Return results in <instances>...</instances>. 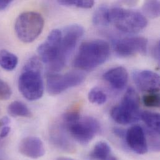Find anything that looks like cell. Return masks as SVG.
I'll use <instances>...</instances> for the list:
<instances>
[{
    "instance_id": "1",
    "label": "cell",
    "mask_w": 160,
    "mask_h": 160,
    "mask_svg": "<svg viewBox=\"0 0 160 160\" xmlns=\"http://www.w3.org/2000/svg\"><path fill=\"white\" fill-rule=\"evenodd\" d=\"M110 46L105 41L95 39L83 42L75 58V68L92 71L103 64L110 56Z\"/></svg>"
},
{
    "instance_id": "2",
    "label": "cell",
    "mask_w": 160,
    "mask_h": 160,
    "mask_svg": "<svg viewBox=\"0 0 160 160\" xmlns=\"http://www.w3.org/2000/svg\"><path fill=\"white\" fill-rule=\"evenodd\" d=\"M18 88L23 97L30 101L37 100L43 95L41 64L36 58H31L25 65L19 78Z\"/></svg>"
},
{
    "instance_id": "3",
    "label": "cell",
    "mask_w": 160,
    "mask_h": 160,
    "mask_svg": "<svg viewBox=\"0 0 160 160\" xmlns=\"http://www.w3.org/2000/svg\"><path fill=\"white\" fill-rule=\"evenodd\" d=\"M108 17L109 23L127 33H137L148 24L147 18L140 12L119 7L109 9Z\"/></svg>"
},
{
    "instance_id": "4",
    "label": "cell",
    "mask_w": 160,
    "mask_h": 160,
    "mask_svg": "<svg viewBox=\"0 0 160 160\" xmlns=\"http://www.w3.org/2000/svg\"><path fill=\"white\" fill-rule=\"evenodd\" d=\"M110 115L121 125L132 124L140 120V97L132 87L127 89L121 103L113 107Z\"/></svg>"
},
{
    "instance_id": "5",
    "label": "cell",
    "mask_w": 160,
    "mask_h": 160,
    "mask_svg": "<svg viewBox=\"0 0 160 160\" xmlns=\"http://www.w3.org/2000/svg\"><path fill=\"white\" fill-rule=\"evenodd\" d=\"M44 21L38 12L27 11L21 13L16 19L14 30L18 39L23 42L30 43L41 34Z\"/></svg>"
},
{
    "instance_id": "6",
    "label": "cell",
    "mask_w": 160,
    "mask_h": 160,
    "mask_svg": "<svg viewBox=\"0 0 160 160\" xmlns=\"http://www.w3.org/2000/svg\"><path fill=\"white\" fill-rule=\"evenodd\" d=\"M83 33V28L79 24L68 26L62 31L59 56L57 60L49 66L52 72H56L64 68Z\"/></svg>"
},
{
    "instance_id": "7",
    "label": "cell",
    "mask_w": 160,
    "mask_h": 160,
    "mask_svg": "<svg viewBox=\"0 0 160 160\" xmlns=\"http://www.w3.org/2000/svg\"><path fill=\"white\" fill-rule=\"evenodd\" d=\"M62 125L66 132L80 144H88L101 130L99 122L92 117H84L72 123Z\"/></svg>"
},
{
    "instance_id": "8",
    "label": "cell",
    "mask_w": 160,
    "mask_h": 160,
    "mask_svg": "<svg viewBox=\"0 0 160 160\" xmlns=\"http://www.w3.org/2000/svg\"><path fill=\"white\" fill-rule=\"evenodd\" d=\"M85 79L83 73L72 71L64 75L49 74L47 78V90L52 95L61 94L66 90L79 85Z\"/></svg>"
},
{
    "instance_id": "9",
    "label": "cell",
    "mask_w": 160,
    "mask_h": 160,
    "mask_svg": "<svg viewBox=\"0 0 160 160\" xmlns=\"http://www.w3.org/2000/svg\"><path fill=\"white\" fill-rule=\"evenodd\" d=\"M61 39L62 31L56 29L52 30L45 41L39 45L38 53L42 62L50 66L57 60L59 54Z\"/></svg>"
},
{
    "instance_id": "10",
    "label": "cell",
    "mask_w": 160,
    "mask_h": 160,
    "mask_svg": "<svg viewBox=\"0 0 160 160\" xmlns=\"http://www.w3.org/2000/svg\"><path fill=\"white\" fill-rule=\"evenodd\" d=\"M148 40L143 37H131L118 40L115 44L117 54L121 57H129L138 54H145Z\"/></svg>"
},
{
    "instance_id": "11",
    "label": "cell",
    "mask_w": 160,
    "mask_h": 160,
    "mask_svg": "<svg viewBox=\"0 0 160 160\" xmlns=\"http://www.w3.org/2000/svg\"><path fill=\"white\" fill-rule=\"evenodd\" d=\"M126 142L132 150L138 155L148 152V147L145 132L139 125H133L125 133Z\"/></svg>"
},
{
    "instance_id": "12",
    "label": "cell",
    "mask_w": 160,
    "mask_h": 160,
    "mask_svg": "<svg viewBox=\"0 0 160 160\" xmlns=\"http://www.w3.org/2000/svg\"><path fill=\"white\" fill-rule=\"evenodd\" d=\"M133 78L136 85L142 91L155 93L160 90V76L152 71H135Z\"/></svg>"
},
{
    "instance_id": "13",
    "label": "cell",
    "mask_w": 160,
    "mask_h": 160,
    "mask_svg": "<svg viewBox=\"0 0 160 160\" xmlns=\"http://www.w3.org/2000/svg\"><path fill=\"white\" fill-rule=\"evenodd\" d=\"M19 151L22 155L32 159H38L45 154L43 142L36 137H28L22 139L19 145Z\"/></svg>"
},
{
    "instance_id": "14",
    "label": "cell",
    "mask_w": 160,
    "mask_h": 160,
    "mask_svg": "<svg viewBox=\"0 0 160 160\" xmlns=\"http://www.w3.org/2000/svg\"><path fill=\"white\" fill-rule=\"evenodd\" d=\"M103 78L114 89L120 90L127 85L128 74L125 68L119 66L109 69L103 74Z\"/></svg>"
},
{
    "instance_id": "15",
    "label": "cell",
    "mask_w": 160,
    "mask_h": 160,
    "mask_svg": "<svg viewBox=\"0 0 160 160\" xmlns=\"http://www.w3.org/2000/svg\"><path fill=\"white\" fill-rule=\"evenodd\" d=\"M64 131L65 129L62 125L59 127H55L51 132V140L59 148L70 152L73 150V147Z\"/></svg>"
},
{
    "instance_id": "16",
    "label": "cell",
    "mask_w": 160,
    "mask_h": 160,
    "mask_svg": "<svg viewBox=\"0 0 160 160\" xmlns=\"http://www.w3.org/2000/svg\"><path fill=\"white\" fill-rule=\"evenodd\" d=\"M90 157L93 160H118L112 153L109 145L105 142H98L90 153Z\"/></svg>"
},
{
    "instance_id": "17",
    "label": "cell",
    "mask_w": 160,
    "mask_h": 160,
    "mask_svg": "<svg viewBox=\"0 0 160 160\" xmlns=\"http://www.w3.org/2000/svg\"><path fill=\"white\" fill-rule=\"evenodd\" d=\"M18 63V58L15 54L5 49L0 51V67L1 68L11 71L16 68Z\"/></svg>"
},
{
    "instance_id": "18",
    "label": "cell",
    "mask_w": 160,
    "mask_h": 160,
    "mask_svg": "<svg viewBox=\"0 0 160 160\" xmlns=\"http://www.w3.org/2000/svg\"><path fill=\"white\" fill-rule=\"evenodd\" d=\"M8 112L13 117H30L32 113L28 107L22 102L14 101L8 107Z\"/></svg>"
},
{
    "instance_id": "19",
    "label": "cell",
    "mask_w": 160,
    "mask_h": 160,
    "mask_svg": "<svg viewBox=\"0 0 160 160\" xmlns=\"http://www.w3.org/2000/svg\"><path fill=\"white\" fill-rule=\"evenodd\" d=\"M140 118L154 132L160 133V114L150 111H143L140 113Z\"/></svg>"
},
{
    "instance_id": "20",
    "label": "cell",
    "mask_w": 160,
    "mask_h": 160,
    "mask_svg": "<svg viewBox=\"0 0 160 160\" xmlns=\"http://www.w3.org/2000/svg\"><path fill=\"white\" fill-rule=\"evenodd\" d=\"M108 10L109 8L105 6L98 8L93 16V24L98 26H107L109 24Z\"/></svg>"
},
{
    "instance_id": "21",
    "label": "cell",
    "mask_w": 160,
    "mask_h": 160,
    "mask_svg": "<svg viewBox=\"0 0 160 160\" xmlns=\"http://www.w3.org/2000/svg\"><path fill=\"white\" fill-rule=\"evenodd\" d=\"M142 9L145 15L150 18H156L160 16V2L158 1H147Z\"/></svg>"
},
{
    "instance_id": "22",
    "label": "cell",
    "mask_w": 160,
    "mask_h": 160,
    "mask_svg": "<svg viewBox=\"0 0 160 160\" xmlns=\"http://www.w3.org/2000/svg\"><path fill=\"white\" fill-rule=\"evenodd\" d=\"M88 98L91 103L101 105L106 102L107 97L102 90L98 87H94L89 92Z\"/></svg>"
},
{
    "instance_id": "23",
    "label": "cell",
    "mask_w": 160,
    "mask_h": 160,
    "mask_svg": "<svg viewBox=\"0 0 160 160\" xmlns=\"http://www.w3.org/2000/svg\"><path fill=\"white\" fill-rule=\"evenodd\" d=\"M58 3L66 6L89 9L93 6L95 2L92 0H62L59 1Z\"/></svg>"
},
{
    "instance_id": "24",
    "label": "cell",
    "mask_w": 160,
    "mask_h": 160,
    "mask_svg": "<svg viewBox=\"0 0 160 160\" xmlns=\"http://www.w3.org/2000/svg\"><path fill=\"white\" fill-rule=\"evenodd\" d=\"M143 102L148 107L158 108L160 105V95L157 92L150 93L143 97Z\"/></svg>"
},
{
    "instance_id": "25",
    "label": "cell",
    "mask_w": 160,
    "mask_h": 160,
    "mask_svg": "<svg viewBox=\"0 0 160 160\" xmlns=\"http://www.w3.org/2000/svg\"><path fill=\"white\" fill-rule=\"evenodd\" d=\"M12 91L9 85L4 81L0 79V100H6L11 96Z\"/></svg>"
},
{
    "instance_id": "26",
    "label": "cell",
    "mask_w": 160,
    "mask_h": 160,
    "mask_svg": "<svg viewBox=\"0 0 160 160\" xmlns=\"http://www.w3.org/2000/svg\"><path fill=\"white\" fill-rule=\"evenodd\" d=\"M10 123V120L8 117H4L0 119V141L2 140V131L3 128L6 126L9 125Z\"/></svg>"
},
{
    "instance_id": "27",
    "label": "cell",
    "mask_w": 160,
    "mask_h": 160,
    "mask_svg": "<svg viewBox=\"0 0 160 160\" xmlns=\"http://www.w3.org/2000/svg\"><path fill=\"white\" fill-rule=\"evenodd\" d=\"M153 55L154 56L155 58L158 61L160 59V43L158 42L153 48L152 50Z\"/></svg>"
},
{
    "instance_id": "28",
    "label": "cell",
    "mask_w": 160,
    "mask_h": 160,
    "mask_svg": "<svg viewBox=\"0 0 160 160\" xmlns=\"http://www.w3.org/2000/svg\"><path fill=\"white\" fill-rule=\"evenodd\" d=\"M11 1H0V10L6 9L11 3Z\"/></svg>"
},
{
    "instance_id": "29",
    "label": "cell",
    "mask_w": 160,
    "mask_h": 160,
    "mask_svg": "<svg viewBox=\"0 0 160 160\" xmlns=\"http://www.w3.org/2000/svg\"><path fill=\"white\" fill-rule=\"evenodd\" d=\"M114 133L120 138H123L125 136V132L120 128H115L114 129Z\"/></svg>"
},
{
    "instance_id": "30",
    "label": "cell",
    "mask_w": 160,
    "mask_h": 160,
    "mask_svg": "<svg viewBox=\"0 0 160 160\" xmlns=\"http://www.w3.org/2000/svg\"><path fill=\"white\" fill-rule=\"evenodd\" d=\"M56 160H76L71 158H69V157H59Z\"/></svg>"
}]
</instances>
